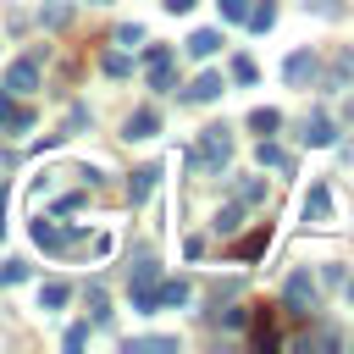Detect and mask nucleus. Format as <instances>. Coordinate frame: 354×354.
<instances>
[{"instance_id":"nucleus-22","label":"nucleus","mask_w":354,"mask_h":354,"mask_svg":"<svg viewBox=\"0 0 354 354\" xmlns=\"http://www.w3.org/2000/svg\"><path fill=\"white\" fill-rule=\"evenodd\" d=\"M66 299H72V288H66V282H44V288H39V310H61Z\"/></svg>"},{"instance_id":"nucleus-2","label":"nucleus","mask_w":354,"mask_h":354,"mask_svg":"<svg viewBox=\"0 0 354 354\" xmlns=\"http://www.w3.org/2000/svg\"><path fill=\"white\" fill-rule=\"evenodd\" d=\"M188 160H194L199 171H227V160H232V133H227V122H216V127H205Z\"/></svg>"},{"instance_id":"nucleus-13","label":"nucleus","mask_w":354,"mask_h":354,"mask_svg":"<svg viewBox=\"0 0 354 354\" xmlns=\"http://www.w3.org/2000/svg\"><path fill=\"white\" fill-rule=\"evenodd\" d=\"M221 88H227V83H221L216 72H205V77H194V83L183 88V100H194V105H210V100H216Z\"/></svg>"},{"instance_id":"nucleus-24","label":"nucleus","mask_w":354,"mask_h":354,"mask_svg":"<svg viewBox=\"0 0 354 354\" xmlns=\"http://www.w3.org/2000/svg\"><path fill=\"white\" fill-rule=\"evenodd\" d=\"M266 238H271V232L260 227V232H249V238H238V243H232V254H238V260H254V254L266 249Z\"/></svg>"},{"instance_id":"nucleus-16","label":"nucleus","mask_w":354,"mask_h":354,"mask_svg":"<svg viewBox=\"0 0 354 354\" xmlns=\"http://www.w3.org/2000/svg\"><path fill=\"white\" fill-rule=\"evenodd\" d=\"M216 50H221V33H216V28L188 33V55H199V61H205V55H216Z\"/></svg>"},{"instance_id":"nucleus-28","label":"nucleus","mask_w":354,"mask_h":354,"mask_svg":"<svg viewBox=\"0 0 354 354\" xmlns=\"http://www.w3.org/2000/svg\"><path fill=\"white\" fill-rule=\"evenodd\" d=\"M105 72H111V77H127V72H133V61H127L122 50H111V55H105Z\"/></svg>"},{"instance_id":"nucleus-27","label":"nucleus","mask_w":354,"mask_h":354,"mask_svg":"<svg viewBox=\"0 0 354 354\" xmlns=\"http://www.w3.org/2000/svg\"><path fill=\"white\" fill-rule=\"evenodd\" d=\"M116 44H127V50L144 44V28H138V22H122V28H116Z\"/></svg>"},{"instance_id":"nucleus-30","label":"nucleus","mask_w":354,"mask_h":354,"mask_svg":"<svg viewBox=\"0 0 354 354\" xmlns=\"http://www.w3.org/2000/svg\"><path fill=\"white\" fill-rule=\"evenodd\" d=\"M232 77H238V83H254L260 72H254V61H249V55H238V61H232Z\"/></svg>"},{"instance_id":"nucleus-35","label":"nucleus","mask_w":354,"mask_h":354,"mask_svg":"<svg viewBox=\"0 0 354 354\" xmlns=\"http://www.w3.org/2000/svg\"><path fill=\"white\" fill-rule=\"evenodd\" d=\"M160 6H166V11H188L194 0H160Z\"/></svg>"},{"instance_id":"nucleus-29","label":"nucleus","mask_w":354,"mask_h":354,"mask_svg":"<svg viewBox=\"0 0 354 354\" xmlns=\"http://www.w3.org/2000/svg\"><path fill=\"white\" fill-rule=\"evenodd\" d=\"M216 11H221L227 22H243V11H249V0H216Z\"/></svg>"},{"instance_id":"nucleus-12","label":"nucleus","mask_w":354,"mask_h":354,"mask_svg":"<svg viewBox=\"0 0 354 354\" xmlns=\"http://www.w3.org/2000/svg\"><path fill=\"white\" fill-rule=\"evenodd\" d=\"M304 221H332V194H326V183H315L310 194H304Z\"/></svg>"},{"instance_id":"nucleus-8","label":"nucleus","mask_w":354,"mask_h":354,"mask_svg":"<svg viewBox=\"0 0 354 354\" xmlns=\"http://www.w3.org/2000/svg\"><path fill=\"white\" fill-rule=\"evenodd\" d=\"M326 88H354V44H343L326 66Z\"/></svg>"},{"instance_id":"nucleus-1","label":"nucleus","mask_w":354,"mask_h":354,"mask_svg":"<svg viewBox=\"0 0 354 354\" xmlns=\"http://www.w3.org/2000/svg\"><path fill=\"white\" fill-rule=\"evenodd\" d=\"M33 243L50 249V254H72V249H105L111 238H88L83 227H61V221L39 216V221H33Z\"/></svg>"},{"instance_id":"nucleus-21","label":"nucleus","mask_w":354,"mask_h":354,"mask_svg":"<svg viewBox=\"0 0 354 354\" xmlns=\"http://www.w3.org/2000/svg\"><path fill=\"white\" fill-rule=\"evenodd\" d=\"M127 354H177V337H133Z\"/></svg>"},{"instance_id":"nucleus-10","label":"nucleus","mask_w":354,"mask_h":354,"mask_svg":"<svg viewBox=\"0 0 354 354\" xmlns=\"http://www.w3.org/2000/svg\"><path fill=\"white\" fill-rule=\"evenodd\" d=\"M155 133H160V111L155 105H138L127 116V138H155Z\"/></svg>"},{"instance_id":"nucleus-32","label":"nucleus","mask_w":354,"mask_h":354,"mask_svg":"<svg viewBox=\"0 0 354 354\" xmlns=\"http://www.w3.org/2000/svg\"><path fill=\"white\" fill-rule=\"evenodd\" d=\"M238 210H243V205H227V210L216 216V232H232V227H238Z\"/></svg>"},{"instance_id":"nucleus-39","label":"nucleus","mask_w":354,"mask_h":354,"mask_svg":"<svg viewBox=\"0 0 354 354\" xmlns=\"http://www.w3.org/2000/svg\"><path fill=\"white\" fill-rule=\"evenodd\" d=\"M88 6H105V0H88Z\"/></svg>"},{"instance_id":"nucleus-18","label":"nucleus","mask_w":354,"mask_h":354,"mask_svg":"<svg viewBox=\"0 0 354 354\" xmlns=\"http://www.w3.org/2000/svg\"><path fill=\"white\" fill-rule=\"evenodd\" d=\"M249 127H254V133H260V138H271V133H277V127H282V116H277V111H271V105H254V111H249Z\"/></svg>"},{"instance_id":"nucleus-17","label":"nucleus","mask_w":354,"mask_h":354,"mask_svg":"<svg viewBox=\"0 0 354 354\" xmlns=\"http://www.w3.org/2000/svg\"><path fill=\"white\" fill-rule=\"evenodd\" d=\"M0 127H11V133H28V127H33V111L6 100V105H0Z\"/></svg>"},{"instance_id":"nucleus-26","label":"nucleus","mask_w":354,"mask_h":354,"mask_svg":"<svg viewBox=\"0 0 354 354\" xmlns=\"http://www.w3.org/2000/svg\"><path fill=\"white\" fill-rule=\"evenodd\" d=\"M22 277H28V266H22V260H0V288H17Z\"/></svg>"},{"instance_id":"nucleus-14","label":"nucleus","mask_w":354,"mask_h":354,"mask_svg":"<svg viewBox=\"0 0 354 354\" xmlns=\"http://www.w3.org/2000/svg\"><path fill=\"white\" fill-rule=\"evenodd\" d=\"M177 304H188V282L183 277H171V282L155 288V310H177Z\"/></svg>"},{"instance_id":"nucleus-6","label":"nucleus","mask_w":354,"mask_h":354,"mask_svg":"<svg viewBox=\"0 0 354 354\" xmlns=\"http://www.w3.org/2000/svg\"><path fill=\"white\" fill-rule=\"evenodd\" d=\"M315 72H321V61H315V50H293V55H288V66H282V77H288L293 88H304V83H315Z\"/></svg>"},{"instance_id":"nucleus-31","label":"nucleus","mask_w":354,"mask_h":354,"mask_svg":"<svg viewBox=\"0 0 354 354\" xmlns=\"http://www.w3.org/2000/svg\"><path fill=\"white\" fill-rule=\"evenodd\" d=\"M210 321H221V326H243L249 315H243V310H221V304H216V310H210Z\"/></svg>"},{"instance_id":"nucleus-19","label":"nucleus","mask_w":354,"mask_h":354,"mask_svg":"<svg viewBox=\"0 0 354 354\" xmlns=\"http://www.w3.org/2000/svg\"><path fill=\"white\" fill-rule=\"evenodd\" d=\"M254 160H260V166H271V171H288V166H293V160H288V149H277L271 138H260V149H254Z\"/></svg>"},{"instance_id":"nucleus-34","label":"nucleus","mask_w":354,"mask_h":354,"mask_svg":"<svg viewBox=\"0 0 354 354\" xmlns=\"http://www.w3.org/2000/svg\"><path fill=\"white\" fill-rule=\"evenodd\" d=\"M88 343V326H66V348H83Z\"/></svg>"},{"instance_id":"nucleus-37","label":"nucleus","mask_w":354,"mask_h":354,"mask_svg":"<svg viewBox=\"0 0 354 354\" xmlns=\"http://www.w3.org/2000/svg\"><path fill=\"white\" fill-rule=\"evenodd\" d=\"M0 205H6V183H0Z\"/></svg>"},{"instance_id":"nucleus-20","label":"nucleus","mask_w":354,"mask_h":354,"mask_svg":"<svg viewBox=\"0 0 354 354\" xmlns=\"http://www.w3.org/2000/svg\"><path fill=\"white\" fill-rule=\"evenodd\" d=\"M238 205H266V177H238Z\"/></svg>"},{"instance_id":"nucleus-5","label":"nucleus","mask_w":354,"mask_h":354,"mask_svg":"<svg viewBox=\"0 0 354 354\" xmlns=\"http://www.w3.org/2000/svg\"><path fill=\"white\" fill-rule=\"evenodd\" d=\"M144 77H149V88H171V77H177V55L166 50V44H149L144 50Z\"/></svg>"},{"instance_id":"nucleus-4","label":"nucleus","mask_w":354,"mask_h":354,"mask_svg":"<svg viewBox=\"0 0 354 354\" xmlns=\"http://www.w3.org/2000/svg\"><path fill=\"white\" fill-rule=\"evenodd\" d=\"M282 304H288V315H310V310L321 304V288L310 282V271H293V277H288V288H282Z\"/></svg>"},{"instance_id":"nucleus-38","label":"nucleus","mask_w":354,"mask_h":354,"mask_svg":"<svg viewBox=\"0 0 354 354\" xmlns=\"http://www.w3.org/2000/svg\"><path fill=\"white\" fill-rule=\"evenodd\" d=\"M348 304H354V282H348Z\"/></svg>"},{"instance_id":"nucleus-7","label":"nucleus","mask_w":354,"mask_h":354,"mask_svg":"<svg viewBox=\"0 0 354 354\" xmlns=\"http://www.w3.org/2000/svg\"><path fill=\"white\" fill-rule=\"evenodd\" d=\"M33 88H39V61H33V55L11 61V72H6V94H33Z\"/></svg>"},{"instance_id":"nucleus-33","label":"nucleus","mask_w":354,"mask_h":354,"mask_svg":"<svg viewBox=\"0 0 354 354\" xmlns=\"http://www.w3.org/2000/svg\"><path fill=\"white\" fill-rule=\"evenodd\" d=\"M304 6H310L315 17H343V6H337V0H304Z\"/></svg>"},{"instance_id":"nucleus-11","label":"nucleus","mask_w":354,"mask_h":354,"mask_svg":"<svg viewBox=\"0 0 354 354\" xmlns=\"http://www.w3.org/2000/svg\"><path fill=\"white\" fill-rule=\"evenodd\" d=\"M155 183H160V166H138V171L127 177V199H133V205H144V199L155 194Z\"/></svg>"},{"instance_id":"nucleus-25","label":"nucleus","mask_w":354,"mask_h":354,"mask_svg":"<svg viewBox=\"0 0 354 354\" xmlns=\"http://www.w3.org/2000/svg\"><path fill=\"white\" fill-rule=\"evenodd\" d=\"M88 315H94V326H105V321H111V299H105V288H100V282L88 288Z\"/></svg>"},{"instance_id":"nucleus-15","label":"nucleus","mask_w":354,"mask_h":354,"mask_svg":"<svg viewBox=\"0 0 354 354\" xmlns=\"http://www.w3.org/2000/svg\"><path fill=\"white\" fill-rule=\"evenodd\" d=\"M243 22H249L254 33H271V22H277V6H271V0H260V6L249 0V11H243Z\"/></svg>"},{"instance_id":"nucleus-36","label":"nucleus","mask_w":354,"mask_h":354,"mask_svg":"<svg viewBox=\"0 0 354 354\" xmlns=\"http://www.w3.org/2000/svg\"><path fill=\"white\" fill-rule=\"evenodd\" d=\"M343 116H348V122H354V94H348V100H343Z\"/></svg>"},{"instance_id":"nucleus-3","label":"nucleus","mask_w":354,"mask_h":354,"mask_svg":"<svg viewBox=\"0 0 354 354\" xmlns=\"http://www.w3.org/2000/svg\"><path fill=\"white\" fill-rule=\"evenodd\" d=\"M155 288H160V266H155V260H138V266H133V277H127V299H133V310H138V315H149V310H155Z\"/></svg>"},{"instance_id":"nucleus-23","label":"nucleus","mask_w":354,"mask_h":354,"mask_svg":"<svg viewBox=\"0 0 354 354\" xmlns=\"http://www.w3.org/2000/svg\"><path fill=\"white\" fill-rule=\"evenodd\" d=\"M254 348H260V354L277 348V321H271V315H254Z\"/></svg>"},{"instance_id":"nucleus-9","label":"nucleus","mask_w":354,"mask_h":354,"mask_svg":"<svg viewBox=\"0 0 354 354\" xmlns=\"http://www.w3.org/2000/svg\"><path fill=\"white\" fill-rule=\"evenodd\" d=\"M299 138H304L310 149H326V144L337 138V133H332V116H321V111H310V116H304V133H299Z\"/></svg>"}]
</instances>
